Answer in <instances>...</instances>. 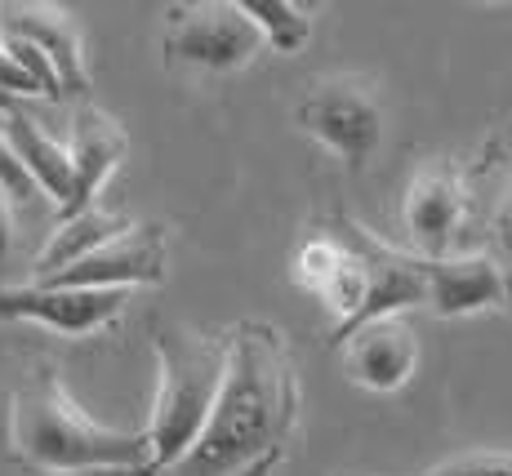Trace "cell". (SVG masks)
Returning a JSON list of instances; mask_svg holds the SVG:
<instances>
[{"label":"cell","mask_w":512,"mask_h":476,"mask_svg":"<svg viewBox=\"0 0 512 476\" xmlns=\"http://www.w3.org/2000/svg\"><path fill=\"white\" fill-rule=\"evenodd\" d=\"M299 423V379L285 334L263 321L228 330V374L201 436L165 476H268Z\"/></svg>","instance_id":"1"},{"label":"cell","mask_w":512,"mask_h":476,"mask_svg":"<svg viewBox=\"0 0 512 476\" xmlns=\"http://www.w3.org/2000/svg\"><path fill=\"white\" fill-rule=\"evenodd\" d=\"M9 445L36 472H121L143 476L147 432H116L94 423L72 401L54 365H36L9 401Z\"/></svg>","instance_id":"2"},{"label":"cell","mask_w":512,"mask_h":476,"mask_svg":"<svg viewBox=\"0 0 512 476\" xmlns=\"http://www.w3.org/2000/svg\"><path fill=\"white\" fill-rule=\"evenodd\" d=\"M156 361H161V388H156L152 423H147V468L143 476H161L192 450L201 436L210 405L228 374V334H156Z\"/></svg>","instance_id":"3"},{"label":"cell","mask_w":512,"mask_h":476,"mask_svg":"<svg viewBox=\"0 0 512 476\" xmlns=\"http://www.w3.org/2000/svg\"><path fill=\"white\" fill-rule=\"evenodd\" d=\"M330 236L339 245H348L357 254V263L366 267V299H361L357 316L330 330V343L343 347L361 325L370 321H383V316H397L401 307H415L423 303V290H428V259L419 254H406V250H392L383 245L379 236H370L361 223H352L348 214H334L330 218Z\"/></svg>","instance_id":"4"},{"label":"cell","mask_w":512,"mask_h":476,"mask_svg":"<svg viewBox=\"0 0 512 476\" xmlns=\"http://www.w3.org/2000/svg\"><path fill=\"white\" fill-rule=\"evenodd\" d=\"M294 121L352 170H361L383 138V98L366 76H330L308 89V98L294 107Z\"/></svg>","instance_id":"5"},{"label":"cell","mask_w":512,"mask_h":476,"mask_svg":"<svg viewBox=\"0 0 512 476\" xmlns=\"http://www.w3.org/2000/svg\"><path fill=\"white\" fill-rule=\"evenodd\" d=\"M165 58L170 63L201 67V72H236L263 45V32L245 18L232 0H205V5H170L165 9Z\"/></svg>","instance_id":"6"},{"label":"cell","mask_w":512,"mask_h":476,"mask_svg":"<svg viewBox=\"0 0 512 476\" xmlns=\"http://www.w3.org/2000/svg\"><path fill=\"white\" fill-rule=\"evenodd\" d=\"M165 281V236L156 223H134L116 241L98 245L94 254L76 259L63 272L45 276L36 285L54 290H130V285H156Z\"/></svg>","instance_id":"7"},{"label":"cell","mask_w":512,"mask_h":476,"mask_svg":"<svg viewBox=\"0 0 512 476\" xmlns=\"http://www.w3.org/2000/svg\"><path fill=\"white\" fill-rule=\"evenodd\" d=\"M464 214H468V183L450 165H428L406 187L401 218H406V232L415 241L419 259H446L450 241L464 227Z\"/></svg>","instance_id":"8"},{"label":"cell","mask_w":512,"mask_h":476,"mask_svg":"<svg viewBox=\"0 0 512 476\" xmlns=\"http://www.w3.org/2000/svg\"><path fill=\"white\" fill-rule=\"evenodd\" d=\"M130 303V290H54V285H18L0 290V316L41 321L58 334H94L112 325Z\"/></svg>","instance_id":"9"},{"label":"cell","mask_w":512,"mask_h":476,"mask_svg":"<svg viewBox=\"0 0 512 476\" xmlns=\"http://www.w3.org/2000/svg\"><path fill=\"white\" fill-rule=\"evenodd\" d=\"M0 41H23L41 49L58 76L63 94H85L90 76H85L81 54V27L67 9L58 5H0Z\"/></svg>","instance_id":"10"},{"label":"cell","mask_w":512,"mask_h":476,"mask_svg":"<svg viewBox=\"0 0 512 476\" xmlns=\"http://www.w3.org/2000/svg\"><path fill=\"white\" fill-rule=\"evenodd\" d=\"M125 152H130V138L121 125L98 107H81L72 121V147H67V156H72V201L58 210V218H76L81 210H90L98 201V187L125 161Z\"/></svg>","instance_id":"11"},{"label":"cell","mask_w":512,"mask_h":476,"mask_svg":"<svg viewBox=\"0 0 512 476\" xmlns=\"http://www.w3.org/2000/svg\"><path fill=\"white\" fill-rule=\"evenodd\" d=\"M415 361H419L415 330L401 316L370 321L348 339V374L352 383H361L370 392H397L415 374Z\"/></svg>","instance_id":"12"},{"label":"cell","mask_w":512,"mask_h":476,"mask_svg":"<svg viewBox=\"0 0 512 476\" xmlns=\"http://www.w3.org/2000/svg\"><path fill=\"white\" fill-rule=\"evenodd\" d=\"M423 303L437 316H468L508 303L504 276L486 254H455V259H428V290Z\"/></svg>","instance_id":"13"},{"label":"cell","mask_w":512,"mask_h":476,"mask_svg":"<svg viewBox=\"0 0 512 476\" xmlns=\"http://www.w3.org/2000/svg\"><path fill=\"white\" fill-rule=\"evenodd\" d=\"M472 178L481 183V223L490 232L486 259L499 267L508 303H512V134H499L486 147V156L472 170Z\"/></svg>","instance_id":"14"},{"label":"cell","mask_w":512,"mask_h":476,"mask_svg":"<svg viewBox=\"0 0 512 476\" xmlns=\"http://www.w3.org/2000/svg\"><path fill=\"white\" fill-rule=\"evenodd\" d=\"M0 134H5L9 152L18 156L27 178H32L41 192L54 196L58 210H63V205L72 201V156H67V147L58 143V138H49L41 125H36L32 116H23L18 107L0 116Z\"/></svg>","instance_id":"15"},{"label":"cell","mask_w":512,"mask_h":476,"mask_svg":"<svg viewBox=\"0 0 512 476\" xmlns=\"http://www.w3.org/2000/svg\"><path fill=\"white\" fill-rule=\"evenodd\" d=\"M130 227H134L130 218L116 214V210H103V205H90V210H81L76 218H63V223H58V232L49 236V245L36 254V281H45V276L72 267L76 259L94 254L98 245L116 241V236L130 232Z\"/></svg>","instance_id":"16"},{"label":"cell","mask_w":512,"mask_h":476,"mask_svg":"<svg viewBox=\"0 0 512 476\" xmlns=\"http://www.w3.org/2000/svg\"><path fill=\"white\" fill-rule=\"evenodd\" d=\"M236 5H241L245 18L263 32V41H272L281 54H299V49L308 45L312 18L303 14L299 5H290V0H236Z\"/></svg>","instance_id":"17"},{"label":"cell","mask_w":512,"mask_h":476,"mask_svg":"<svg viewBox=\"0 0 512 476\" xmlns=\"http://www.w3.org/2000/svg\"><path fill=\"white\" fill-rule=\"evenodd\" d=\"M343 263H348V250H343V245L334 241L330 232L308 236V241L299 245V254H294V281H299L303 290L321 294L334 281V276H339Z\"/></svg>","instance_id":"18"},{"label":"cell","mask_w":512,"mask_h":476,"mask_svg":"<svg viewBox=\"0 0 512 476\" xmlns=\"http://www.w3.org/2000/svg\"><path fill=\"white\" fill-rule=\"evenodd\" d=\"M437 476H512V450H472L441 463Z\"/></svg>","instance_id":"19"},{"label":"cell","mask_w":512,"mask_h":476,"mask_svg":"<svg viewBox=\"0 0 512 476\" xmlns=\"http://www.w3.org/2000/svg\"><path fill=\"white\" fill-rule=\"evenodd\" d=\"M0 49H5V54L14 58V63L23 67V72L32 76L36 85H41V94H45V98H63V89H58L54 67H49V58L41 54V49H32V45H23V41H0Z\"/></svg>","instance_id":"20"},{"label":"cell","mask_w":512,"mask_h":476,"mask_svg":"<svg viewBox=\"0 0 512 476\" xmlns=\"http://www.w3.org/2000/svg\"><path fill=\"white\" fill-rule=\"evenodd\" d=\"M0 192L9 196V205H14V201H32V196H36V183L27 178L23 165H18V156L9 152L5 134H0Z\"/></svg>","instance_id":"21"},{"label":"cell","mask_w":512,"mask_h":476,"mask_svg":"<svg viewBox=\"0 0 512 476\" xmlns=\"http://www.w3.org/2000/svg\"><path fill=\"white\" fill-rule=\"evenodd\" d=\"M9 245H14V214H9V196L0 192V263L9 259Z\"/></svg>","instance_id":"22"},{"label":"cell","mask_w":512,"mask_h":476,"mask_svg":"<svg viewBox=\"0 0 512 476\" xmlns=\"http://www.w3.org/2000/svg\"><path fill=\"white\" fill-rule=\"evenodd\" d=\"M0 112H14V98L9 94H0Z\"/></svg>","instance_id":"23"},{"label":"cell","mask_w":512,"mask_h":476,"mask_svg":"<svg viewBox=\"0 0 512 476\" xmlns=\"http://www.w3.org/2000/svg\"><path fill=\"white\" fill-rule=\"evenodd\" d=\"M432 476H437V472H432Z\"/></svg>","instance_id":"24"}]
</instances>
